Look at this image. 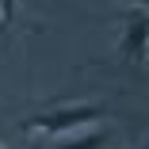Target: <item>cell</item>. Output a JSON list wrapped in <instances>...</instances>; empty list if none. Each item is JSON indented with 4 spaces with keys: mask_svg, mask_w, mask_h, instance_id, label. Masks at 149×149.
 Returning a JSON list of instances; mask_svg holds the SVG:
<instances>
[{
    "mask_svg": "<svg viewBox=\"0 0 149 149\" xmlns=\"http://www.w3.org/2000/svg\"><path fill=\"white\" fill-rule=\"evenodd\" d=\"M96 118H107L103 103H65V107H54V111H38V115H27L19 130L23 134H50V138H61L77 126H88Z\"/></svg>",
    "mask_w": 149,
    "mask_h": 149,
    "instance_id": "1",
    "label": "cell"
},
{
    "mask_svg": "<svg viewBox=\"0 0 149 149\" xmlns=\"http://www.w3.org/2000/svg\"><path fill=\"white\" fill-rule=\"evenodd\" d=\"M115 54L130 65H145L149 61V8L130 4L123 12V35H118Z\"/></svg>",
    "mask_w": 149,
    "mask_h": 149,
    "instance_id": "2",
    "label": "cell"
},
{
    "mask_svg": "<svg viewBox=\"0 0 149 149\" xmlns=\"http://www.w3.org/2000/svg\"><path fill=\"white\" fill-rule=\"evenodd\" d=\"M111 141H115L111 130H88V134H80V138H61L54 149H107Z\"/></svg>",
    "mask_w": 149,
    "mask_h": 149,
    "instance_id": "3",
    "label": "cell"
},
{
    "mask_svg": "<svg viewBox=\"0 0 149 149\" xmlns=\"http://www.w3.org/2000/svg\"><path fill=\"white\" fill-rule=\"evenodd\" d=\"M15 4H19V0H0V23H4V27L15 19Z\"/></svg>",
    "mask_w": 149,
    "mask_h": 149,
    "instance_id": "4",
    "label": "cell"
},
{
    "mask_svg": "<svg viewBox=\"0 0 149 149\" xmlns=\"http://www.w3.org/2000/svg\"><path fill=\"white\" fill-rule=\"evenodd\" d=\"M138 149H149V141H141V145H138Z\"/></svg>",
    "mask_w": 149,
    "mask_h": 149,
    "instance_id": "5",
    "label": "cell"
},
{
    "mask_svg": "<svg viewBox=\"0 0 149 149\" xmlns=\"http://www.w3.org/2000/svg\"><path fill=\"white\" fill-rule=\"evenodd\" d=\"M0 149H8V145H4V141H0Z\"/></svg>",
    "mask_w": 149,
    "mask_h": 149,
    "instance_id": "6",
    "label": "cell"
}]
</instances>
